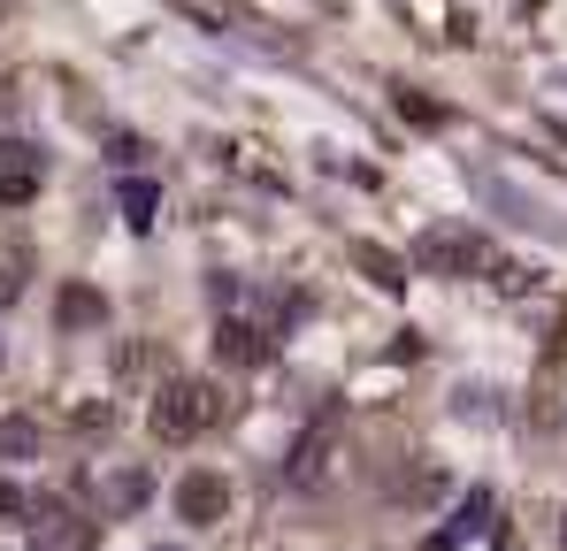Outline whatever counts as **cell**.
<instances>
[{
    "label": "cell",
    "mask_w": 567,
    "mask_h": 551,
    "mask_svg": "<svg viewBox=\"0 0 567 551\" xmlns=\"http://www.w3.org/2000/svg\"><path fill=\"white\" fill-rule=\"evenodd\" d=\"M230 414V391L223 383H207V375H169L162 391H154V437L162 445H192V437H207L215 422Z\"/></svg>",
    "instance_id": "cell-1"
},
{
    "label": "cell",
    "mask_w": 567,
    "mask_h": 551,
    "mask_svg": "<svg viewBox=\"0 0 567 551\" xmlns=\"http://www.w3.org/2000/svg\"><path fill=\"white\" fill-rule=\"evenodd\" d=\"M414 269L430 276H468V269H498V246L468 230V222H437V230H422V246H414Z\"/></svg>",
    "instance_id": "cell-2"
},
{
    "label": "cell",
    "mask_w": 567,
    "mask_h": 551,
    "mask_svg": "<svg viewBox=\"0 0 567 551\" xmlns=\"http://www.w3.org/2000/svg\"><path fill=\"white\" fill-rule=\"evenodd\" d=\"M223 513H230V482H223L215 467H192L185 482H177V521L207 529V521H223Z\"/></svg>",
    "instance_id": "cell-3"
},
{
    "label": "cell",
    "mask_w": 567,
    "mask_h": 551,
    "mask_svg": "<svg viewBox=\"0 0 567 551\" xmlns=\"http://www.w3.org/2000/svg\"><path fill=\"white\" fill-rule=\"evenodd\" d=\"M31 551H93V521H78V513H39V521H31Z\"/></svg>",
    "instance_id": "cell-4"
},
{
    "label": "cell",
    "mask_w": 567,
    "mask_h": 551,
    "mask_svg": "<svg viewBox=\"0 0 567 551\" xmlns=\"http://www.w3.org/2000/svg\"><path fill=\"white\" fill-rule=\"evenodd\" d=\"M215 353L230 367H261L269 361V337H261L254 322H215Z\"/></svg>",
    "instance_id": "cell-5"
},
{
    "label": "cell",
    "mask_w": 567,
    "mask_h": 551,
    "mask_svg": "<svg viewBox=\"0 0 567 551\" xmlns=\"http://www.w3.org/2000/svg\"><path fill=\"white\" fill-rule=\"evenodd\" d=\"M54 322H62V330H100V322H107V299H100L93 283H62Z\"/></svg>",
    "instance_id": "cell-6"
},
{
    "label": "cell",
    "mask_w": 567,
    "mask_h": 551,
    "mask_svg": "<svg viewBox=\"0 0 567 551\" xmlns=\"http://www.w3.org/2000/svg\"><path fill=\"white\" fill-rule=\"evenodd\" d=\"M31 276H39V253H31L23 238H0V306H16Z\"/></svg>",
    "instance_id": "cell-7"
},
{
    "label": "cell",
    "mask_w": 567,
    "mask_h": 551,
    "mask_svg": "<svg viewBox=\"0 0 567 551\" xmlns=\"http://www.w3.org/2000/svg\"><path fill=\"white\" fill-rule=\"evenodd\" d=\"M483 521H491V490H468V506L453 513V529H445V537H437L430 551H453L461 537H483Z\"/></svg>",
    "instance_id": "cell-8"
},
{
    "label": "cell",
    "mask_w": 567,
    "mask_h": 551,
    "mask_svg": "<svg viewBox=\"0 0 567 551\" xmlns=\"http://www.w3.org/2000/svg\"><path fill=\"white\" fill-rule=\"evenodd\" d=\"M322 453H330V422H315V429L299 437V453H291V482H315V475H322Z\"/></svg>",
    "instance_id": "cell-9"
},
{
    "label": "cell",
    "mask_w": 567,
    "mask_h": 551,
    "mask_svg": "<svg viewBox=\"0 0 567 551\" xmlns=\"http://www.w3.org/2000/svg\"><path fill=\"white\" fill-rule=\"evenodd\" d=\"M39 453V422H31V414H8V422H0V459H31Z\"/></svg>",
    "instance_id": "cell-10"
},
{
    "label": "cell",
    "mask_w": 567,
    "mask_h": 551,
    "mask_svg": "<svg viewBox=\"0 0 567 551\" xmlns=\"http://www.w3.org/2000/svg\"><path fill=\"white\" fill-rule=\"evenodd\" d=\"M115 199H123V222H138V230H146V222H154V207H162V191H154L146 177H131Z\"/></svg>",
    "instance_id": "cell-11"
},
{
    "label": "cell",
    "mask_w": 567,
    "mask_h": 551,
    "mask_svg": "<svg viewBox=\"0 0 567 551\" xmlns=\"http://www.w3.org/2000/svg\"><path fill=\"white\" fill-rule=\"evenodd\" d=\"M353 261L377 276L383 291H399V283H406V261H399V253H383V246H353Z\"/></svg>",
    "instance_id": "cell-12"
},
{
    "label": "cell",
    "mask_w": 567,
    "mask_h": 551,
    "mask_svg": "<svg viewBox=\"0 0 567 551\" xmlns=\"http://www.w3.org/2000/svg\"><path fill=\"white\" fill-rule=\"evenodd\" d=\"M23 199H39V169H8L0 177V207H23Z\"/></svg>",
    "instance_id": "cell-13"
},
{
    "label": "cell",
    "mask_w": 567,
    "mask_h": 551,
    "mask_svg": "<svg viewBox=\"0 0 567 551\" xmlns=\"http://www.w3.org/2000/svg\"><path fill=\"white\" fill-rule=\"evenodd\" d=\"M0 521H31V498H23V490H8V482H0Z\"/></svg>",
    "instance_id": "cell-14"
},
{
    "label": "cell",
    "mask_w": 567,
    "mask_h": 551,
    "mask_svg": "<svg viewBox=\"0 0 567 551\" xmlns=\"http://www.w3.org/2000/svg\"><path fill=\"white\" fill-rule=\"evenodd\" d=\"M399 115H414V123H437L445 107H430V100H414V92H399Z\"/></svg>",
    "instance_id": "cell-15"
},
{
    "label": "cell",
    "mask_w": 567,
    "mask_h": 551,
    "mask_svg": "<svg viewBox=\"0 0 567 551\" xmlns=\"http://www.w3.org/2000/svg\"><path fill=\"white\" fill-rule=\"evenodd\" d=\"M560 551H567V529H560Z\"/></svg>",
    "instance_id": "cell-16"
}]
</instances>
